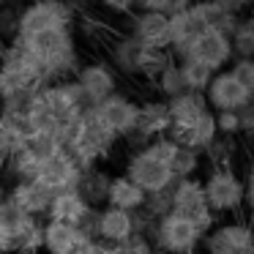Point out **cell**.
<instances>
[{"instance_id":"cell-19","label":"cell","mask_w":254,"mask_h":254,"mask_svg":"<svg viewBox=\"0 0 254 254\" xmlns=\"http://www.w3.org/2000/svg\"><path fill=\"white\" fill-rule=\"evenodd\" d=\"M79 238H82V230L74 224H63V221L52 219L41 221V249L47 254H66Z\"/></svg>"},{"instance_id":"cell-22","label":"cell","mask_w":254,"mask_h":254,"mask_svg":"<svg viewBox=\"0 0 254 254\" xmlns=\"http://www.w3.org/2000/svg\"><path fill=\"white\" fill-rule=\"evenodd\" d=\"M178 66H181L186 90H191V93H205V90H208L210 79H213V71H210L208 66H202V63L194 61V58H181Z\"/></svg>"},{"instance_id":"cell-32","label":"cell","mask_w":254,"mask_h":254,"mask_svg":"<svg viewBox=\"0 0 254 254\" xmlns=\"http://www.w3.org/2000/svg\"><path fill=\"white\" fill-rule=\"evenodd\" d=\"M232 74L241 79L249 88V93H254V58H246V61H232Z\"/></svg>"},{"instance_id":"cell-7","label":"cell","mask_w":254,"mask_h":254,"mask_svg":"<svg viewBox=\"0 0 254 254\" xmlns=\"http://www.w3.org/2000/svg\"><path fill=\"white\" fill-rule=\"evenodd\" d=\"M183 58H194V61H199L202 66H208L210 71L216 74V71H224V68L232 66L235 52H232L230 36L219 33V30H202V33L191 41V47L183 52ZM178 61H181V58H178Z\"/></svg>"},{"instance_id":"cell-31","label":"cell","mask_w":254,"mask_h":254,"mask_svg":"<svg viewBox=\"0 0 254 254\" xmlns=\"http://www.w3.org/2000/svg\"><path fill=\"white\" fill-rule=\"evenodd\" d=\"M213 121H216L219 137H235V134H241V118H238V112H213Z\"/></svg>"},{"instance_id":"cell-34","label":"cell","mask_w":254,"mask_h":254,"mask_svg":"<svg viewBox=\"0 0 254 254\" xmlns=\"http://www.w3.org/2000/svg\"><path fill=\"white\" fill-rule=\"evenodd\" d=\"M238 118H241V134H252L254 137V93H252V99L238 110Z\"/></svg>"},{"instance_id":"cell-15","label":"cell","mask_w":254,"mask_h":254,"mask_svg":"<svg viewBox=\"0 0 254 254\" xmlns=\"http://www.w3.org/2000/svg\"><path fill=\"white\" fill-rule=\"evenodd\" d=\"M6 199L14 205V208L22 210V213L39 219V216H47V210H50L52 191L44 189L39 181H17L6 191Z\"/></svg>"},{"instance_id":"cell-39","label":"cell","mask_w":254,"mask_h":254,"mask_svg":"<svg viewBox=\"0 0 254 254\" xmlns=\"http://www.w3.org/2000/svg\"><path fill=\"white\" fill-rule=\"evenodd\" d=\"M249 17H252V19H254V6H252V11H249Z\"/></svg>"},{"instance_id":"cell-35","label":"cell","mask_w":254,"mask_h":254,"mask_svg":"<svg viewBox=\"0 0 254 254\" xmlns=\"http://www.w3.org/2000/svg\"><path fill=\"white\" fill-rule=\"evenodd\" d=\"M243 208H249L254 216V161L249 164L246 178H243Z\"/></svg>"},{"instance_id":"cell-29","label":"cell","mask_w":254,"mask_h":254,"mask_svg":"<svg viewBox=\"0 0 254 254\" xmlns=\"http://www.w3.org/2000/svg\"><path fill=\"white\" fill-rule=\"evenodd\" d=\"M202 156H208L210 167H232V156H235L232 137H216L213 142L205 148Z\"/></svg>"},{"instance_id":"cell-37","label":"cell","mask_w":254,"mask_h":254,"mask_svg":"<svg viewBox=\"0 0 254 254\" xmlns=\"http://www.w3.org/2000/svg\"><path fill=\"white\" fill-rule=\"evenodd\" d=\"M0 254H8V230L3 221H0Z\"/></svg>"},{"instance_id":"cell-36","label":"cell","mask_w":254,"mask_h":254,"mask_svg":"<svg viewBox=\"0 0 254 254\" xmlns=\"http://www.w3.org/2000/svg\"><path fill=\"white\" fill-rule=\"evenodd\" d=\"M101 3H104L110 11H115V14H131L137 0H101Z\"/></svg>"},{"instance_id":"cell-16","label":"cell","mask_w":254,"mask_h":254,"mask_svg":"<svg viewBox=\"0 0 254 254\" xmlns=\"http://www.w3.org/2000/svg\"><path fill=\"white\" fill-rule=\"evenodd\" d=\"M134 235V213L118 208H101L96 210L93 221V238L107 243H126Z\"/></svg>"},{"instance_id":"cell-11","label":"cell","mask_w":254,"mask_h":254,"mask_svg":"<svg viewBox=\"0 0 254 254\" xmlns=\"http://www.w3.org/2000/svg\"><path fill=\"white\" fill-rule=\"evenodd\" d=\"M74 82L82 90L88 107H96L104 99H110L112 93H118V77H115L110 63H88V66H79Z\"/></svg>"},{"instance_id":"cell-26","label":"cell","mask_w":254,"mask_h":254,"mask_svg":"<svg viewBox=\"0 0 254 254\" xmlns=\"http://www.w3.org/2000/svg\"><path fill=\"white\" fill-rule=\"evenodd\" d=\"M175 58L170 55L167 50H139V58H137V74L139 77H148V79H156L161 71H164L167 63H172Z\"/></svg>"},{"instance_id":"cell-2","label":"cell","mask_w":254,"mask_h":254,"mask_svg":"<svg viewBox=\"0 0 254 254\" xmlns=\"http://www.w3.org/2000/svg\"><path fill=\"white\" fill-rule=\"evenodd\" d=\"M74 8L68 0H33L14 19V39L33 36L52 28H71Z\"/></svg>"},{"instance_id":"cell-38","label":"cell","mask_w":254,"mask_h":254,"mask_svg":"<svg viewBox=\"0 0 254 254\" xmlns=\"http://www.w3.org/2000/svg\"><path fill=\"white\" fill-rule=\"evenodd\" d=\"M142 254H159V252H156V249H148V252H142Z\"/></svg>"},{"instance_id":"cell-21","label":"cell","mask_w":254,"mask_h":254,"mask_svg":"<svg viewBox=\"0 0 254 254\" xmlns=\"http://www.w3.org/2000/svg\"><path fill=\"white\" fill-rule=\"evenodd\" d=\"M142 47L131 39V36H121L112 41L110 47V61H112V71H123V74H137V58Z\"/></svg>"},{"instance_id":"cell-9","label":"cell","mask_w":254,"mask_h":254,"mask_svg":"<svg viewBox=\"0 0 254 254\" xmlns=\"http://www.w3.org/2000/svg\"><path fill=\"white\" fill-rule=\"evenodd\" d=\"M252 99L249 88L232 74V68L216 71L210 79L208 90H205V101H208L210 112H238L246 101Z\"/></svg>"},{"instance_id":"cell-12","label":"cell","mask_w":254,"mask_h":254,"mask_svg":"<svg viewBox=\"0 0 254 254\" xmlns=\"http://www.w3.org/2000/svg\"><path fill=\"white\" fill-rule=\"evenodd\" d=\"M79 175H82L79 164L71 159V153H68L66 148H61L55 156L41 161L36 181L44 189H50L52 194H58V191H66V189H77Z\"/></svg>"},{"instance_id":"cell-5","label":"cell","mask_w":254,"mask_h":254,"mask_svg":"<svg viewBox=\"0 0 254 254\" xmlns=\"http://www.w3.org/2000/svg\"><path fill=\"white\" fill-rule=\"evenodd\" d=\"M202 178H186V181H175L172 183V210L183 219H189L199 232H208L216 224V216L210 213L208 202H205L202 194Z\"/></svg>"},{"instance_id":"cell-17","label":"cell","mask_w":254,"mask_h":254,"mask_svg":"<svg viewBox=\"0 0 254 254\" xmlns=\"http://www.w3.org/2000/svg\"><path fill=\"white\" fill-rule=\"evenodd\" d=\"M167 112H170V131H183V128H189L194 121H199V118L208 112V101H205V93H191V90H186V93L175 96V99L167 101Z\"/></svg>"},{"instance_id":"cell-40","label":"cell","mask_w":254,"mask_h":254,"mask_svg":"<svg viewBox=\"0 0 254 254\" xmlns=\"http://www.w3.org/2000/svg\"><path fill=\"white\" fill-rule=\"evenodd\" d=\"M3 194H6V189H3V186H0V197H3Z\"/></svg>"},{"instance_id":"cell-13","label":"cell","mask_w":254,"mask_h":254,"mask_svg":"<svg viewBox=\"0 0 254 254\" xmlns=\"http://www.w3.org/2000/svg\"><path fill=\"white\" fill-rule=\"evenodd\" d=\"M134 41L145 50H167L170 52V17L153 11H137L131 14V30Z\"/></svg>"},{"instance_id":"cell-28","label":"cell","mask_w":254,"mask_h":254,"mask_svg":"<svg viewBox=\"0 0 254 254\" xmlns=\"http://www.w3.org/2000/svg\"><path fill=\"white\" fill-rule=\"evenodd\" d=\"M22 148L30 150V153H33L39 161H44V159H50V156H55L63 145L58 142L55 134H28V137H25V142H22Z\"/></svg>"},{"instance_id":"cell-27","label":"cell","mask_w":254,"mask_h":254,"mask_svg":"<svg viewBox=\"0 0 254 254\" xmlns=\"http://www.w3.org/2000/svg\"><path fill=\"white\" fill-rule=\"evenodd\" d=\"M153 82H156V88H159V93L164 96V101H170V99H175V96L186 93V82H183V74H181L178 61L167 63L164 71H161Z\"/></svg>"},{"instance_id":"cell-33","label":"cell","mask_w":254,"mask_h":254,"mask_svg":"<svg viewBox=\"0 0 254 254\" xmlns=\"http://www.w3.org/2000/svg\"><path fill=\"white\" fill-rule=\"evenodd\" d=\"M213 3L221 11L232 14V17H243V14L252 11V6H254V0H213Z\"/></svg>"},{"instance_id":"cell-14","label":"cell","mask_w":254,"mask_h":254,"mask_svg":"<svg viewBox=\"0 0 254 254\" xmlns=\"http://www.w3.org/2000/svg\"><path fill=\"white\" fill-rule=\"evenodd\" d=\"M170 131V112H167V101H145L137 104V126L131 131V139H139L148 145L150 139L167 137Z\"/></svg>"},{"instance_id":"cell-23","label":"cell","mask_w":254,"mask_h":254,"mask_svg":"<svg viewBox=\"0 0 254 254\" xmlns=\"http://www.w3.org/2000/svg\"><path fill=\"white\" fill-rule=\"evenodd\" d=\"M39 167H41V161L25 148L14 150V153L6 159V170H8V175H11L14 181H36Z\"/></svg>"},{"instance_id":"cell-41","label":"cell","mask_w":254,"mask_h":254,"mask_svg":"<svg viewBox=\"0 0 254 254\" xmlns=\"http://www.w3.org/2000/svg\"><path fill=\"white\" fill-rule=\"evenodd\" d=\"M68 3H71V0H68ZM77 3H79V0H77Z\"/></svg>"},{"instance_id":"cell-3","label":"cell","mask_w":254,"mask_h":254,"mask_svg":"<svg viewBox=\"0 0 254 254\" xmlns=\"http://www.w3.org/2000/svg\"><path fill=\"white\" fill-rule=\"evenodd\" d=\"M148 238L156 252H164V254H197L199 243H202V232L178 213L161 216Z\"/></svg>"},{"instance_id":"cell-4","label":"cell","mask_w":254,"mask_h":254,"mask_svg":"<svg viewBox=\"0 0 254 254\" xmlns=\"http://www.w3.org/2000/svg\"><path fill=\"white\" fill-rule=\"evenodd\" d=\"M199 246L205 254H254V224L241 219L216 221Z\"/></svg>"},{"instance_id":"cell-25","label":"cell","mask_w":254,"mask_h":254,"mask_svg":"<svg viewBox=\"0 0 254 254\" xmlns=\"http://www.w3.org/2000/svg\"><path fill=\"white\" fill-rule=\"evenodd\" d=\"M199 167H202V156L194 153L189 148H181L178 145L175 156L170 161V172H172V181H186V178H197Z\"/></svg>"},{"instance_id":"cell-8","label":"cell","mask_w":254,"mask_h":254,"mask_svg":"<svg viewBox=\"0 0 254 254\" xmlns=\"http://www.w3.org/2000/svg\"><path fill=\"white\" fill-rule=\"evenodd\" d=\"M47 219L63 221V224H74V227H79V230H82V235L93 238L96 208H90V205L79 197L77 189H66V191L52 194L50 210H47Z\"/></svg>"},{"instance_id":"cell-30","label":"cell","mask_w":254,"mask_h":254,"mask_svg":"<svg viewBox=\"0 0 254 254\" xmlns=\"http://www.w3.org/2000/svg\"><path fill=\"white\" fill-rule=\"evenodd\" d=\"M194 0H137L134 8L137 11H153V14H164V17H175V14L186 11Z\"/></svg>"},{"instance_id":"cell-10","label":"cell","mask_w":254,"mask_h":254,"mask_svg":"<svg viewBox=\"0 0 254 254\" xmlns=\"http://www.w3.org/2000/svg\"><path fill=\"white\" fill-rule=\"evenodd\" d=\"M96 115V121L107 128L115 139L131 137L134 126H137V104L123 93H112L110 99H104L101 104L90 107Z\"/></svg>"},{"instance_id":"cell-20","label":"cell","mask_w":254,"mask_h":254,"mask_svg":"<svg viewBox=\"0 0 254 254\" xmlns=\"http://www.w3.org/2000/svg\"><path fill=\"white\" fill-rule=\"evenodd\" d=\"M110 178L104 170H99V167H90V170H82V175H79L77 181V191L79 197L85 199V202L90 205V208H99V205L107 202V189H110Z\"/></svg>"},{"instance_id":"cell-1","label":"cell","mask_w":254,"mask_h":254,"mask_svg":"<svg viewBox=\"0 0 254 254\" xmlns=\"http://www.w3.org/2000/svg\"><path fill=\"white\" fill-rule=\"evenodd\" d=\"M199 183L213 216H232L243 210V178L232 167H210Z\"/></svg>"},{"instance_id":"cell-18","label":"cell","mask_w":254,"mask_h":254,"mask_svg":"<svg viewBox=\"0 0 254 254\" xmlns=\"http://www.w3.org/2000/svg\"><path fill=\"white\" fill-rule=\"evenodd\" d=\"M145 197L148 194L131 183L126 175H112L110 178V189H107V208H118V210H126V213H137L142 210Z\"/></svg>"},{"instance_id":"cell-24","label":"cell","mask_w":254,"mask_h":254,"mask_svg":"<svg viewBox=\"0 0 254 254\" xmlns=\"http://www.w3.org/2000/svg\"><path fill=\"white\" fill-rule=\"evenodd\" d=\"M230 41H232L235 61L254 58V19L252 17H241V19H238V28L232 30Z\"/></svg>"},{"instance_id":"cell-6","label":"cell","mask_w":254,"mask_h":254,"mask_svg":"<svg viewBox=\"0 0 254 254\" xmlns=\"http://www.w3.org/2000/svg\"><path fill=\"white\" fill-rule=\"evenodd\" d=\"M123 175H126L131 183H137L145 194H156V191H161V189H167V186L175 183L172 181L170 167H167L148 145L137 148L131 156H128L126 172H123Z\"/></svg>"}]
</instances>
